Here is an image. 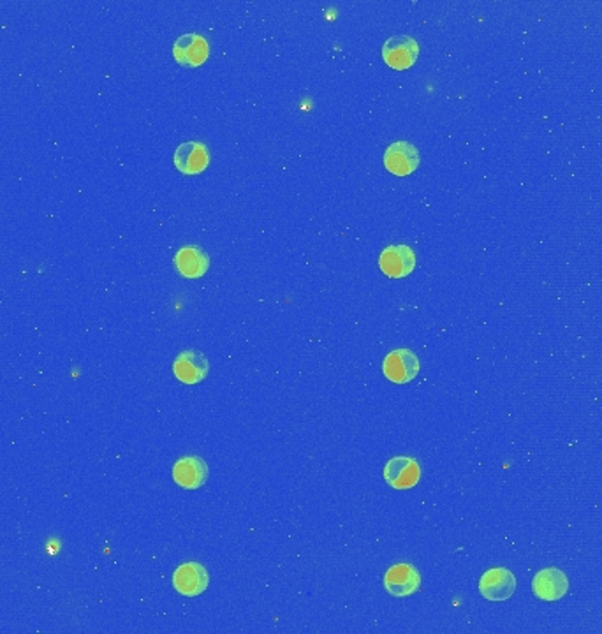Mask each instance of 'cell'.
<instances>
[{
    "label": "cell",
    "instance_id": "7",
    "mask_svg": "<svg viewBox=\"0 0 602 634\" xmlns=\"http://www.w3.org/2000/svg\"><path fill=\"white\" fill-rule=\"evenodd\" d=\"M517 590V578L506 568H493L479 580V592L488 601H506Z\"/></svg>",
    "mask_w": 602,
    "mask_h": 634
},
{
    "label": "cell",
    "instance_id": "2",
    "mask_svg": "<svg viewBox=\"0 0 602 634\" xmlns=\"http://www.w3.org/2000/svg\"><path fill=\"white\" fill-rule=\"evenodd\" d=\"M420 163H421L420 150L409 141H396L386 148L385 166L394 177H407L414 173Z\"/></svg>",
    "mask_w": 602,
    "mask_h": 634
},
{
    "label": "cell",
    "instance_id": "1",
    "mask_svg": "<svg viewBox=\"0 0 602 634\" xmlns=\"http://www.w3.org/2000/svg\"><path fill=\"white\" fill-rule=\"evenodd\" d=\"M173 163L183 175H199L210 164V152L205 143L185 141L174 150Z\"/></svg>",
    "mask_w": 602,
    "mask_h": 634
},
{
    "label": "cell",
    "instance_id": "6",
    "mask_svg": "<svg viewBox=\"0 0 602 634\" xmlns=\"http://www.w3.org/2000/svg\"><path fill=\"white\" fill-rule=\"evenodd\" d=\"M420 57V45L409 36H393L383 46V58L391 69L403 71L414 66Z\"/></svg>",
    "mask_w": 602,
    "mask_h": 634
},
{
    "label": "cell",
    "instance_id": "12",
    "mask_svg": "<svg viewBox=\"0 0 602 634\" xmlns=\"http://www.w3.org/2000/svg\"><path fill=\"white\" fill-rule=\"evenodd\" d=\"M385 587L394 597H407L421 587V575L412 564H396L385 575Z\"/></svg>",
    "mask_w": 602,
    "mask_h": 634
},
{
    "label": "cell",
    "instance_id": "13",
    "mask_svg": "<svg viewBox=\"0 0 602 634\" xmlns=\"http://www.w3.org/2000/svg\"><path fill=\"white\" fill-rule=\"evenodd\" d=\"M532 590L537 599L559 601L569 590V578L557 568H546L534 577Z\"/></svg>",
    "mask_w": 602,
    "mask_h": 634
},
{
    "label": "cell",
    "instance_id": "3",
    "mask_svg": "<svg viewBox=\"0 0 602 634\" xmlns=\"http://www.w3.org/2000/svg\"><path fill=\"white\" fill-rule=\"evenodd\" d=\"M385 480L396 490L414 489L421 480V467L411 456H393L385 467Z\"/></svg>",
    "mask_w": 602,
    "mask_h": 634
},
{
    "label": "cell",
    "instance_id": "5",
    "mask_svg": "<svg viewBox=\"0 0 602 634\" xmlns=\"http://www.w3.org/2000/svg\"><path fill=\"white\" fill-rule=\"evenodd\" d=\"M383 372L394 384H407L420 374V360L411 349H394L383 362Z\"/></svg>",
    "mask_w": 602,
    "mask_h": 634
},
{
    "label": "cell",
    "instance_id": "14",
    "mask_svg": "<svg viewBox=\"0 0 602 634\" xmlns=\"http://www.w3.org/2000/svg\"><path fill=\"white\" fill-rule=\"evenodd\" d=\"M174 267L185 278H199L208 272L210 258L203 249L185 245L174 254Z\"/></svg>",
    "mask_w": 602,
    "mask_h": 634
},
{
    "label": "cell",
    "instance_id": "4",
    "mask_svg": "<svg viewBox=\"0 0 602 634\" xmlns=\"http://www.w3.org/2000/svg\"><path fill=\"white\" fill-rule=\"evenodd\" d=\"M210 577L199 562H185L176 568L173 575L174 590L185 597H196L208 589Z\"/></svg>",
    "mask_w": 602,
    "mask_h": 634
},
{
    "label": "cell",
    "instance_id": "11",
    "mask_svg": "<svg viewBox=\"0 0 602 634\" xmlns=\"http://www.w3.org/2000/svg\"><path fill=\"white\" fill-rule=\"evenodd\" d=\"M379 267L391 278L407 277L416 269V254L407 245H389L381 252Z\"/></svg>",
    "mask_w": 602,
    "mask_h": 634
},
{
    "label": "cell",
    "instance_id": "9",
    "mask_svg": "<svg viewBox=\"0 0 602 634\" xmlns=\"http://www.w3.org/2000/svg\"><path fill=\"white\" fill-rule=\"evenodd\" d=\"M210 365L203 353L196 349L181 351L173 363V374L183 384H198L208 375Z\"/></svg>",
    "mask_w": 602,
    "mask_h": 634
},
{
    "label": "cell",
    "instance_id": "10",
    "mask_svg": "<svg viewBox=\"0 0 602 634\" xmlns=\"http://www.w3.org/2000/svg\"><path fill=\"white\" fill-rule=\"evenodd\" d=\"M173 480L185 490H196L208 480V465L199 456H183L173 465Z\"/></svg>",
    "mask_w": 602,
    "mask_h": 634
},
{
    "label": "cell",
    "instance_id": "8",
    "mask_svg": "<svg viewBox=\"0 0 602 634\" xmlns=\"http://www.w3.org/2000/svg\"><path fill=\"white\" fill-rule=\"evenodd\" d=\"M173 55L183 67H199L210 55L208 41L199 34H183L173 45Z\"/></svg>",
    "mask_w": 602,
    "mask_h": 634
}]
</instances>
